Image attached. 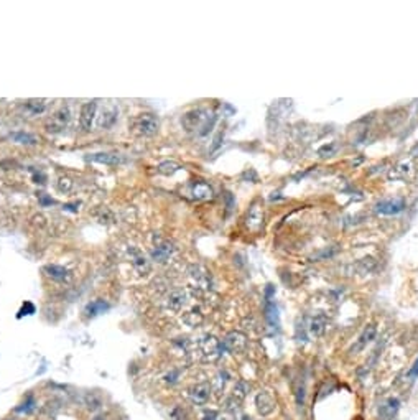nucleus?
Listing matches in <instances>:
<instances>
[{
    "label": "nucleus",
    "instance_id": "obj_6",
    "mask_svg": "<svg viewBox=\"0 0 418 420\" xmlns=\"http://www.w3.org/2000/svg\"><path fill=\"white\" fill-rule=\"evenodd\" d=\"M150 252H152V259L153 260L163 264V262H166L171 256H173L175 247H173V244H171L170 241L157 238L155 242H153L152 249H150Z\"/></svg>",
    "mask_w": 418,
    "mask_h": 420
},
{
    "label": "nucleus",
    "instance_id": "obj_32",
    "mask_svg": "<svg viewBox=\"0 0 418 420\" xmlns=\"http://www.w3.org/2000/svg\"><path fill=\"white\" fill-rule=\"evenodd\" d=\"M417 376H418V359L415 361V364L412 366L410 371H408V377H410V379H413V377H417Z\"/></svg>",
    "mask_w": 418,
    "mask_h": 420
},
{
    "label": "nucleus",
    "instance_id": "obj_26",
    "mask_svg": "<svg viewBox=\"0 0 418 420\" xmlns=\"http://www.w3.org/2000/svg\"><path fill=\"white\" fill-rule=\"evenodd\" d=\"M179 170V165L177 163V162L173 160H166V162H161L160 165H158V173L161 175H166V177H170V175H175Z\"/></svg>",
    "mask_w": 418,
    "mask_h": 420
},
{
    "label": "nucleus",
    "instance_id": "obj_23",
    "mask_svg": "<svg viewBox=\"0 0 418 420\" xmlns=\"http://www.w3.org/2000/svg\"><path fill=\"white\" fill-rule=\"evenodd\" d=\"M249 390H250V386L247 384V382H245V381H237L236 384H234V388H232L231 396L234 399H237L239 402H244V399L247 397Z\"/></svg>",
    "mask_w": 418,
    "mask_h": 420
},
{
    "label": "nucleus",
    "instance_id": "obj_10",
    "mask_svg": "<svg viewBox=\"0 0 418 420\" xmlns=\"http://www.w3.org/2000/svg\"><path fill=\"white\" fill-rule=\"evenodd\" d=\"M96 111H97V104L94 101L93 102H86L81 106V112H79V127L82 129L84 132H87L91 129L96 117Z\"/></svg>",
    "mask_w": 418,
    "mask_h": 420
},
{
    "label": "nucleus",
    "instance_id": "obj_21",
    "mask_svg": "<svg viewBox=\"0 0 418 420\" xmlns=\"http://www.w3.org/2000/svg\"><path fill=\"white\" fill-rule=\"evenodd\" d=\"M181 320H183V323H185V325L191 326V328H196V326L203 325L204 317H203V313L199 310H191V311H188V313L183 315Z\"/></svg>",
    "mask_w": 418,
    "mask_h": 420
},
{
    "label": "nucleus",
    "instance_id": "obj_9",
    "mask_svg": "<svg viewBox=\"0 0 418 420\" xmlns=\"http://www.w3.org/2000/svg\"><path fill=\"white\" fill-rule=\"evenodd\" d=\"M275 399L273 396H272L270 392H267V390H262V392H258L256 396V407H257V412L263 415V417H267V415H270L272 412L275 410Z\"/></svg>",
    "mask_w": 418,
    "mask_h": 420
},
{
    "label": "nucleus",
    "instance_id": "obj_25",
    "mask_svg": "<svg viewBox=\"0 0 418 420\" xmlns=\"http://www.w3.org/2000/svg\"><path fill=\"white\" fill-rule=\"evenodd\" d=\"M375 333H377V330H375V326H374V325H369V326H367L366 330L362 331L361 338H359V341H357L356 349H362L364 346H367V344H369L370 341L375 338Z\"/></svg>",
    "mask_w": 418,
    "mask_h": 420
},
{
    "label": "nucleus",
    "instance_id": "obj_2",
    "mask_svg": "<svg viewBox=\"0 0 418 420\" xmlns=\"http://www.w3.org/2000/svg\"><path fill=\"white\" fill-rule=\"evenodd\" d=\"M158 127H160V122H158V117L155 114H150V112H145V114H140L133 119V130L137 132L139 135L144 137H152L158 132Z\"/></svg>",
    "mask_w": 418,
    "mask_h": 420
},
{
    "label": "nucleus",
    "instance_id": "obj_5",
    "mask_svg": "<svg viewBox=\"0 0 418 420\" xmlns=\"http://www.w3.org/2000/svg\"><path fill=\"white\" fill-rule=\"evenodd\" d=\"M211 394H212V388L208 384V382H199V384H194L193 388H190L188 390V397L190 401L193 402L194 405H206L211 399Z\"/></svg>",
    "mask_w": 418,
    "mask_h": 420
},
{
    "label": "nucleus",
    "instance_id": "obj_15",
    "mask_svg": "<svg viewBox=\"0 0 418 420\" xmlns=\"http://www.w3.org/2000/svg\"><path fill=\"white\" fill-rule=\"evenodd\" d=\"M263 226V210L258 203H254L247 213V227L250 231L257 232Z\"/></svg>",
    "mask_w": 418,
    "mask_h": 420
},
{
    "label": "nucleus",
    "instance_id": "obj_30",
    "mask_svg": "<svg viewBox=\"0 0 418 420\" xmlns=\"http://www.w3.org/2000/svg\"><path fill=\"white\" fill-rule=\"evenodd\" d=\"M225 382H227V374L225 372H219L216 376V381H214V390L217 394H221L225 388Z\"/></svg>",
    "mask_w": 418,
    "mask_h": 420
},
{
    "label": "nucleus",
    "instance_id": "obj_28",
    "mask_svg": "<svg viewBox=\"0 0 418 420\" xmlns=\"http://www.w3.org/2000/svg\"><path fill=\"white\" fill-rule=\"evenodd\" d=\"M265 311H267V320H269L270 325L278 326V310H277V307H275V303H272V302L267 303Z\"/></svg>",
    "mask_w": 418,
    "mask_h": 420
},
{
    "label": "nucleus",
    "instance_id": "obj_13",
    "mask_svg": "<svg viewBox=\"0 0 418 420\" xmlns=\"http://www.w3.org/2000/svg\"><path fill=\"white\" fill-rule=\"evenodd\" d=\"M129 257H130L133 269H135L139 274H147L150 270V264H148L147 257L144 256V252H142L140 249L129 247Z\"/></svg>",
    "mask_w": 418,
    "mask_h": 420
},
{
    "label": "nucleus",
    "instance_id": "obj_33",
    "mask_svg": "<svg viewBox=\"0 0 418 420\" xmlns=\"http://www.w3.org/2000/svg\"><path fill=\"white\" fill-rule=\"evenodd\" d=\"M217 420H234V417H232V414H223V415H219V417H217Z\"/></svg>",
    "mask_w": 418,
    "mask_h": 420
},
{
    "label": "nucleus",
    "instance_id": "obj_4",
    "mask_svg": "<svg viewBox=\"0 0 418 420\" xmlns=\"http://www.w3.org/2000/svg\"><path fill=\"white\" fill-rule=\"evenodd\" d=\"M71 119V112H69V107H61V109H58L54 114L51 115V117L48 119L47 122V130L51 132V134H58V132L64 130L66 126H68Z\"/></svg>",
    "mask_w": 418,
    "mask_h": 420
},
{
    "label": "nucleus",
    "instance_id": "obj_7",
    "mask_svg": "<svg viewBox=\"0 0 418 420\" xmlns=\"http://www.w3.org/2000/svg\"><path fill=\"white\" fill-rule=\"evenodd\" d=\"M224 348L231 351L232 355H241L247 348V336L241 331H231L224 338Z\"/></svg>",
    "mask_w": 418,
    "mask_h": 420
},
{
    "label": "nucleus",
    "instance_id": "obj_12",
    "mask_svg": "<svg viewBox=\"0 0 418 420\" xmlns=\"http://www.w3.org/2000/svg\"><path fill=\"white\" fill-rule=\"evenodd\" d=\"M186 303V292L185 290H173V292H170L168 297L165 298V308L168 311H173V313H177V311H179L185 307Z\"/></svg>",
    "mask_w": 418,
    "mask_h": 420
},
{
    "label": "nucleus",
    "instance_id": "obj_19",
    "mask_svg": "<svg viewBox=\"0 0 418 420\" xmlns=\"http://www.w3.org/2000/svg\"><path fill=\"white\" fill-rule=\"evenodd\" d=\"M45 272H47V275L49 278H53V280H56V282H66L71 278L69 270L61 267V265H47Z\"/></svg>",
    "mask_w": 418,
    "mask_h": 420
},
{
    "label": "nucleus",
    "instance_id": "obj_11",
    "mask_svg": "<svg viewBox=\"0 0 418 420\" xmlns=\"http://www.w3.org/2000/svg\"><path fill=\"white\" fill-rule=\"evenodd\" d=\"M403 210H405L403 199H384V201H379L377 205H375V211L386 216L399 214V213H402Z\"/></svg>",
    "mask_w": 418,
    "mask_h": 420
},
{
    "label": "nucleus",
    "instance_id": "obj_27",
    "mask_svg": "<svg viewBox=\"0 0 418 420\" xmlns=\"http://www.w3.org/2000/svg\"><path fill=\"white\" fill-rule=\"evenodd\" d=\"M45 107H47V102L41 101V99H33V101H28L27 104H25V109L33 115L41 114V112L45 111Z\"/></svg>",
    "mask_w": 418,
    "mask_h": 420
},
{
    "label": "nucleus",
    "instance_id": "obj_20",
    "mask_svg": "<svg viewBox=\"0 0 418 420\" xmlns=\"http://www.w3.org/2000/svg\"><path fill=\"white\" fill-rule=\"evenodd\" d=\"M326 326H328V320H326L324 315H318L311 320L310 323V333L315 336V338H320V336L324 335Z\"/></svg>",
    "mask_w": 418,
    "mask_h": 420
},
{
    "label": "nucleus",
    "instance_id": "obj_1",
    "mask_svg": "<svg viewBox=\"0 0 418 420\" xmlns=\"http://www.w3.org/2000/svg\"><path fill=\"white\" fill-rule=\"evenodd\" d=\"M199 348V356L204 363H214L221 357V353H223V344L221 341L212 335H208L198 343Z\"/></svg>",
    "mask_w": 418,
    "mask_h": 420
},
{
    "label": "nucleus",
    "instance_id": "obj_8",
    "mask_svg": "<svg viewBox=\"0 0 418 420\" xmlns=\"http://www.w3.org/2000/svg\"><path fill=\"white\" fill-rule=\"evenodd\" d=\"M188 194L196 201H206V199L214 196V191H212V186L208 185L206 181H193L188 186Z\"/></svg>",
    "mask_w": 418,
    "mask_h": 420
},
{
    "label": "nucleus",
    "instance_id": "obj_29",
    "mask_svg": "<svg viewBox=\"0 0 418 420\" xmlns=\"http://www.w3.org/2000/svg\"><path fill=\"white\" fill-rule=\"evenodd\" d=\"M73 186H74V183L71 178H68V177L58 178V190L63 191V193H69V191L73 190Z\"/></svg>",
    "mask_w": 418,
    "mask_h": 420
},
{
    "label": "nucleus",
    "instance_id": "obj_17",
    "mask_svg": "<svg viewBox=\"0 0 418 420\" xmlns=\"http://www.w3.org/2000/svg\"><path fill=\"white\" fill-rule=\"evenodd\" d=\"M117 115H119V111H117L115 106H106L102 109L101 115L97 117V127L111 129L117 122Z\"/></svg>",
    "mask_w": 418,
    "mask_h": 420
},
{
    "label": "nucleus",
    "instance_id": "obj_16",
    "mask_svg": "<svg viewBox=\"0 0 418 420\" xmlns=\"http://www.w3.org/2000/svg\"><path fill=\"white\" fill-rule=\"evenodd\" d=\"M400 409V401L397 397H390L380 405L379 409V419L380 420H394V417L397 415Z\"/></svg>",
    "mask_w": 418,
    "mask_h": 420
},
{
    "label": "nucleus",
    "instance_id": "obj_22",
    "mask_svg": "<svg viewBox=\"0 0 418 420\" xmlns=\"http://www.w3.org/2000/svg\"><path fill=\"white\" fill-rule=\"evenodd\" d=\"M10 139L16 144H23V145H35L38 142V137L28 134V132H12Z\"/></svg>",
    "mask_w": 418,
    "mask_h": 420
},
{
    "label": "nucleus",
    "instance_id": "obj_3",
    "mask_svg": "<svg viewBox=\"0 0 418 420\" xmlns=\"http://www.w3.org/2000/svg\"><path fill=\"white\" fill-rule=\"evenodd\" d=\"M188 275H190L191 287L196 293L208 292L211 289V275L203 265H191L188 270Z\"/></svg>",
    "mask_w": 418,
    "mask_h": 420
},
{
    "label": "nucleus",
    "instance_id": "obj_14",
    "mask_svg": "<svg viewBox=\"0 0 418 420\" xmlns=\"http://www.w3.org/2000/svg\"><path fill=\"white\" fill-rule=\"evenodd\" d=\"M86 160L93 162V163H104V165H119V163H124L125 162L122 155H117V153H106V152L91 153V155L86 157Z\"/></svg>",
    "mask_w": 418,
    "mask_h": 420
},
{
    "label": "nucleus",
    "instance_id": "obj_18",
    "mask_svg": "<svg viewBox=\"0 0 418 420\" xmlns=\"http://www.w3.org/2000/svg\"><path fill=\"white\" fill-rule=\"evenodd\" d=\"M204 112L203 111H191V112H186L185 115H183L181 119V124L185 126V129L188 132L191 130H196L198 127L203 126V120H204Z\"/></svg>",
    "mask_w": 418,
    "mask_h": 420
},
{
    "label": "nucleus",
    "instance_id": "obj_34",
    "mask_svg": "<svg viewBox=\"0 0 418 420\" xmlns=\"http://www.w3.org/2000/svg\"><path fill=\"white\" fill-rule=\"evenodd\" d=\"M417 150H418V147H417Z\"/></svg>",
    "mask_w": 418,
    "mask_h": 420
},
{
    "label": "nucleus",
    "instance_id": "obj_24",
    "mask_svg": "<svg viewBox=\"0 0 418 420\" xmlns=\"http://www.w3.org/2000/svg\"><path fill=\"white\" fill-rule=\"evenodd\" d=\"M106 310H109V305L104 300H94L91 302L89 305L86 307L84 313L87 315V317H96V315L99 313H104Z\"/></svg>",
    "mask_w": 418,
    "mask_h": 420
},
{
    "label": "nucleus",
    "instance_id": "obj_31",
    "mask_svg": "<svg viewBox=\"0 0 418 420\" xmlns=\"http://www.w3.org/2000/svg\"><path fill=\"white\" fill-rule=\"evenodd\" d=\"M217 417H219V414L216 410H206L203 414V420H217Z\"/></svg>",
    "mask_w": 418,
    "mask_h": 420
}]
</instances>
